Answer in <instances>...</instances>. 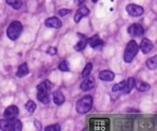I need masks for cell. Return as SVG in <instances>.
Masks as SVG:
<instances>
[{"label":"cell","mask_w":157,"mask_h":131,"mask_svg":"<svg viewBox=\"0 0 157 131\" xmlns=\"http://www.w3.org/2000/svg\"><path fill=\"white\" fill-rule=\"evenodd\" d=\"M29 72L28 70V67H27L26 63H23V65H21L20 67H18L17 69V72H16V77H24L25 75H27Z\"/></svg>","instance_id":"cell-17"},{"label":"cell","mask_w":157,"mask_h":131,"mask_svg":"<svg viewBox=\"0 0 157 131\" xmlns=\"http://www.w3.org/2000/svg\"><path fill=\"white\" fill-rule=\"evenodd\" d=\"M7 3L15 10H18L22 7V0H7Z\"/></svg>","instance_id":"cell-21"},{"label":"cell","mask_w":157,"mask_h":131,"mask_svg":"<svg viewBox=\"0 0 157 131\" xmlns=\"http://www.w3.org/2000/svg\"><path fill=\"white\" fill-rule=\"evenodd\" d=\"M135 82L136 81L133 77H129V79L125 82V86H124V88H123V92H124L125 94L130 92L131 90H132V88L135 87Z\"/></svg>","instance_id":"cell-16"},{"label":"cell","mask_w":157,"mask_h":131,"mask_svg":"<svg viewBox=\"0 0 157 131\" xmlns=\"http://www.w3.org/2000/svg\"><path fill=\"white\" fill-rule=\"evenodd\" d=\"M124 86H125V82H121V83H117L116 85H114L113 88H112V90H113L114 92H120V90H123Z\"/></svg>","instance_id":"cell-25"},{"label":"cell","mask_w":157,"mask_h":131,"mask_svg":"<svg viewBox=\"0 0 157 131\" xmlns=\"http://www.w3.org/2000/svg\"><path fill=\"white\" fill-rule=\"evenodd\" d=\"M114 73L110 70H105V71H102V72L99 73V79L101 81H105V82H111L114 80Z\"/></svg>","instance_id":"cell-14"},{"label":"cell","mask_w":157,"mask_h":131,"mask_svg":"<svg viewBox=\"0 0 157 131\" xmlns=\"http://www.w3.org/2000/svg\"><path fill=\"white\" fill-rule=\"evenodd\" d=\"M146 67H147L150 70H155L157 67V57L154 56L152 58H148L146 60Z\"/></svg>","instance_id":"cell-19"},{"label":"cell","mask_w":157,"mask_h":131,"mask_svg":"<svg viewBox=\"0 0 157 131\" xmlns=\"http://www.w3.org/2000/svg\"><path fill=\"white\" fill-rule=\"evenodd\" d=\"M18 115V109L15 105H10L5 111V118L6 119H13L16 118Z\"/></svg>","instance_id":"cell-8"},{"label":"cell","mask_w":157,"mask_h":131,"mask_svg":"<svg viewBox=\"0 0 157 131\" xmlns=\"http://www.w3.org/2000/svg\"><path fill=\"white\" fill-rule=\"evenodd\" d=\"M128 33L132 37H140L144 33V29L140 24H132L128 27Z\"/></svg>","instance_id":"cell-7"},{"label":"cell","mask_w":157,"mask_h":131,"mask_svg":"<svg viewBox=\"0 0 157 131\" xmlns=\"http://www.w3.org/2000/svg\"><path fill=\"white\" fill-rule=\"evenodd\" d=\"M25 107H26V110L28 111V113L33 114V112L36 111V109H37V104H36V103L33 102V100H29V101H27Z\"/></svg>","instance_id":"cell-20"},{"label":"cell","mask_w":157,"mask_h":131,"mask_svg":"<svg viewBox=\"0 0 157 131\" xmlns=\"http://www.w3.org/2000/svg\"><path fill=\"white\" fill-rule=\"evenodd\" d=\"M138 51H139V45L137 44V42L131 40L128 44H127L126 48H125V53H124V61L127 63L131 62L133 60V58L137 55Z\"/></svg>","instance_id":"cell-4"},{"label":"cell","mask_w":157,"mask_h":131,"mask_svg":"<svg viewBox=\"0 0 157 131\" xmlns=\"http://www.w3.org/2000/svg\"><path fill=\"white\" fill-rule=\"evenodd\" d=\"M58 69L63 72H68L69 71V63L67 60H63L58 65Z\"/></svg>","instance_id":"cell-23"},{"label":"cell","mask_w":157,"mask_h":131,"mask_svg":"<svg viewBox=\"0 0 157 131\" xmlns=\"http://www.w3.org/2000/svg\"><path fill=\"white\" fill-rule=\"evenodd\" d=\"M86 41H87V43L90 44L93 48H97L103 44V41L97 35L94 36V37H92V38H90V39H87Z\"/></svg>","instance_id":"cell-13"},{"label":"cell","mask_w":157,"mask_h":131,"mask_svg":"<svg viewBox=\"0 0 157 131\" xmlns=\"http://www.w3.org/2000/svg\"><path fill=\"white\" fill-rule=\"evenodd\" d=\"M93 107V98L90 96H84L76 102V111L78 114H86Z\"/></svg>","instance_id":"cell-3"},{"label":"cell","mask_w":157,"mask_h":131,"mask_svg":"<svg viewBox=\"0 0 157 131\" xmlns=\"http://www.w3.org/2000/svg\"><path fill=\"white\" fill-rule=\"evenodd\" d=\"M58 13H59V15L65 16V15H67V14L70 13V10H68V9H61L60 11L58 12Z\"/></svg>","instance_id":"cell-27"},{"label":"cell","mask_w":157,"mask_h":131,"mask_svg":"<svg viewBox=\"0 0 157 131\" xmlns=\"http://www.w3.org/2000/svg\"><path fill=\"white\" fill-rule=\"evenodd\" d=\"M51 87L52 84L48 81H43L40 83L37 87V98L42 103H48V95L51 92Z\"/></svg>","instance_id":"cell-1"},{"label":"cell","mask_w":157,"mask_h":131,"mask_svg":"<svg viewBox=\"0 0 157 131\" xmlns=\"http://www.w3.org/2000/svg\"><path fill=\"white\" fill-rule=\"evenodd\" d=\"M48 53L50 55H56V54H57L56 47H53V46H52V47H50V48L48 50Z\"/></svg>","instance_id":"cell-28"},{"label":"cell","mask_w":157,"mask_h":131,"mask_svg":"<svg viewBox=\"0 0 157 131\" xmlns=\"http://www.w3.org/2000/svg\"><path fill=\"white\" fill-rule=\"evenodd\" d=\"M23 125L20 119H0V129L1 130H13V131H20L22 130Z\"/></svg>","instance_id":"cell-2"},{"label":"cell","mask_w":157,"mask_h":131,"mask_svg":"<svg viewBox=\"0 0 157 131\" xmlns=\"http://www.w3.org/2000/svg\"><path fill=\"white\" fill-rule=\"evenodd\" d=\"M126 11L127 13L130 16H133V17H138V16H141L142 14L144 13V9L140 6L137 5H128L126 7Z\"/></svg>","instance_id":"cell-6"},{"label":"cell","mask_w":157,"mask_h":131,"mask_svg":"<svg viewBox=\"0 0 157 131\" xmlns=\"http://www.w3.org/2000/svg\"><path fill=\"white\" fill-rule=\"evenodd\" d=\"M92 69H93L92 63H87V65L85 66V68H84L83 72H82V77H88V75L90 74V72H92Z\"/></svg>","instance_id":"cell-24"},{"label":"cell","mask_w":157,"mask_h":131,"mask_svg":"<svg viewBox=\"0 0 157 131\" xmlns=\"http://www.w3.org/2000/svg\"><path fill=\"white\" fill-rule=\"evenodd\" d=\"M23 31V25L21 24L20 22L15 21V22L11 23L7 30V35H8V38L11 40H17L18 37L21 36Z\"/></svg>","instance_id":"cell-5"},{"label":"cell","mask_w":157,"mask_h":131,"mask_svg":"<svg viewBox=\"0 0 157 131\" xmlns=\"http://www.w3.org/2000/svg\"><path fill=\"white\" fill-rule=\"evenodd\" d=\"M95 87V80L92 77H86V79L81 83V89L83 92H88Z\"/></svg>","instance_id":"cell-9"},{"label":"cell","mask_w":157,"mask_h":131,"mask_svg":"<svg viewBox=\"0 0 157 131\" xmlns=\"http://www.w3.org/2000/svg\"><path fill=\"white\" fill-rule=\"evenodd\" d=\"M153 47H154V45L148 39H143L141 44H140V48L143 52V54H148L150 52H152Z\"/></svg>","instance_id":"cell-11"},{"label":"cell","mask_w":157,"mask_h":131,"mask_svg":"<svg viewBox=\"0 0 157 131\" xmlns=\"http://www.w3.org/2000/svg\"><path fill=\"white\" fill-rule=\"evenodd\" d=\"M78 3H83L85 0H78Z\"/></svg>","instance_id":"cell-29"},{"label":"cell","mask_w":157,"mask_h":131,"mask_svg":"<svg viewBox=\"0 0 157 131\" xmlns=\"http://www.w3.org/2000/svg\"><path fill=\"white\" fill-rule=\"evenodd\" d=\"M88 14H90V10H88V8L85 7V6H82V7L78 10V12H76L75 15H74V22L78 23L82 20V17L87 16Z\"/></svg>","instance_id":"cell-10"},{"label":"cell","mask_w":157,"mask_h":131,"mask_svg":"<svg viewBox=\"0 0 157 131\" xmlns=\"http://www.w3.org/2000/svg\"><path fill=\"white\" fill-rule=\"evenodd\" d=\"M135 87H137L139 92H147L151 88V86L144 82H135Z\"/></svg>","instance_id":"cell-18"},{"label":"cell","mask_w":157,"mask_h":131,"mask_svg":"<svg viewBox=\"0 0 157 131\" xmlns=\"http://www.w3.org/2000/svg\"><path fill=\"white\" fill-rule=\"evenodd\" d=\"M86 38H83V40H81L80 42H78L76 43V45L74 46V48H75L76 51H83L84 48H85L86 46V43H87V41H86Z\"/></svg>","instance_id":"cell-22"},{"label":"cell","mask_w":157,"mask_h":131,"mask_svg":"<svg viewBox=\"0 0 157 131\" xmlns=\"http://www.w3.org/2000/svg\"><path fill=\"white\" fill-rule=\"evenodd\" d=\"M93 2H97V1H98V0H92Z\"/></svg>","instance_id":"cell-30"},{"label":"cell","mask_w":157,"mask_h":131,"mask_svg":"<svg viewBox=\"0 0 157 131\" xmlns=\"http://www.w3.org/2000/svg\"><path fill=\"white\" fill-rule=\"evenodd\" d=\"M45 26L48 28H55L58 29L61 27V22L57 17H50L45 21Z\"/></svg>","instance_id":"cell-12"},{"label":"cell","mask_w":157,"mask_h":131,"mask_svg":"<svg viewBox=\"0 0 157 131\" xmlns=\"http://www.w3.org/2000/svg\"><path fill=\"white\" fill-rule=\"evenodd\" d=\"M53 101L56 105H61L65 102V96L60 90H56L53 94Z\"/></svg>","instance_id":"cell-15"},{"label":"cell","mask_w":157,"mask_h":131,"mask_svg":"<svg viewBox=\"0 0 157 131\" xmlns=\"http://www.w3.org/2000/svg\"><path fill=\"white\" fill-rule=\"evenodd\" d=\"M45 130L46 131H52V130L59 131V130H60V126H59V125H52V126L45 127Z\"/></svg>","instance_id":"cell-26"}]
</instances>
